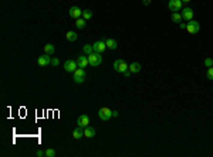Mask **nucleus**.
I'll return each mask as SVG.
<instances>
[{
	"instance_id": "nucleus-4",
	"label": "nucleus",
	"mask_w": 213,
	"mask_h": 157,
	"mask_svg": "<svg viewBox=\"0 0 213 157\" xmlns=\"http://www.w3.org/2000/svg\"><path fill=\"white\" fill-rule=\"evenodd\" d=\"M186 30L189 31V34H196V33H199V30H200V24H199L196 20H191V21H188Z\"/></svg>"
},
{
	"instance_id": "nucleus-20",
	"label": "nucleus",
	"mask_w": 213,
	"mask_h": 157,
	"mask_svg": "<svg viewBox=\"0 0 213 157\" xmlns=\"http://www.w3.org/2000/svg\"><path fill=\"white\" fill-rule=\"evenodd\" d=\"M85 24H87V20H85V19H77L75 20V26L78 30H82V28L85 27Z\"/></svg>"
},
{
	"instance_id": "nucleus-5",
	"label": "nucleus",
	"mask_w": 213,
	"mask_h": 157,
	"mask_svg": "<svg viewBox=\"0 0 213 157\" xmlns=\"http://www.w3.org/2000/svg\"><path fill=\"white\" fill-rule=\"evenodd\" d=\"M98 116L101 120H104V122H107V120L111 119V116H112V112H111V109L109 108H101L98 110Z\"/></svg>"
},
{
	"instance_id": "nucleus-31",
	"label": "nucleus",
	"mask_w": 213,
	"mask_h": 157,
	"mask_svg": "<svg viewBox=\"0 0 213 157\" xmlns=\"http://www.w3.org/2000/svg\"><path fill=\"white\" fill-rule=\"evenodd\" d=\"M112 116H114V118H117V116H118V112H117V110H112Z\"/></svg>"
},
{
	"instance_id": "nucleus-27",
	"label": "nucleus",
	"mask_w": 213,
	"mask_h": 157,
	"mask_svg": "<svg viewBox=\"0 0 213 157\" xmlns=\"http://www.w3.org/2000/svg\"><path fill=\"white\" fill-rule=\"evenodd\" d=\"M60 64V61H58V58H51V65H53V67H57V65Z\"/></svg>"
},
{
	"instance_id": "nucleus-18",
	"label": "nucleus",
	"mask_w": 213,
	"mask_h": 157,
	"mask_svg": "<svg viewBox=\"0 0 213 157\" xmlns=\"http://www.w3.org/2000/svg\"><path fill=\"white\" fill-rule=\"evenodd\" d=\"M170 20H172L173 23H180L183 19H182V14H180L179 11H173L172 16H170Z\"/></svg>"
},
{
	"instance_id": "nucleus-2",
	"label": "nucleus",
	"mask_w": 213,
	"mask_h": 157,
	"mask_svg": "<svg viewBox=\"0 0 213 157\" xmlns=\"http://www.w3.org/2000/svg\"><path fill=\"white\" fill-rule=\"evenodd\" d=\"M88 61L91 67H99V64L102 62V57L99 53H93V54L88 55Z\"/></svg>"
},
{
	"instance_id": "nucleus-19",
	"label": "nucleus",
	"mask_w": 213,
	"mask_h": 157,
	"mask_svg": "<svg viewBox=\"0 0 213 157\" xmlns=\"http://www.w3.org/2000/svg\"><path fill=\"white\" fill-rule=\"evenodd\" d=\"M54 51H55V48H54L53 44H46V45H44V53H46V54L53 55L54 54Z\"/></svg>"
},
{
	"instance_id": "nucleus-14",
	"label": "nucleus",
	"mask_w": 213,
	"mask_h": 157,
	"mask_svg": "<svg viewBox=\"0 0 213 157\" xmlns=\"http://www.w3.org/2000/svg\"><path fill=\"white\" fill-rule=\"evenodd\" d=\"M84 127H81V126H78V127H75V129L72 130V137H74V139H77V140H78V139H81V137H84Z\"/></svg>"
},
{
	"instance_id": "nucleus-23",
	"label": "nucleus",
	"mask_w": 213,
	"mask_h": 157,
	"mask_svg": "<svg viewBox=\"0 0 213 157\" xmlns=\"http://www.w3.org/2000/svg\"><path fill=\"white\" fill-rule=\"evenodd\" d=\"M82 50H84V53H85V54H88V55H90V54H93V53H94L93 45H90V44H85V45H84V48H82Z\"/></svg>"
},
{
	"instance_id": "nucleus-15",
	"label": "nucleus",
	"mask_w": 213,
	"mask_h": 157,
	"mask_svg": "<svg viewBox=\"0 0 213 157\" xmlns=\"http://www.w3.org/2000/svg\"><path fill=\"white\" fill-rule=\"evenodd\" d=\"M128 70L131 71L132 74H138V72L141 71V64H139V62H132V64H129Z\"/></svg>"
},
{
	"instance_id": "nucleus-32",
	"label": "nucleus",
	"mask_w": 213,
	"mask_h": 157,
	"mask_svg": "<svg viewBox=\"0 0 213 157\" xmlns=\"http://www.w3.org/2000/svg\"><path fill=\"white\" fill-rule=\"evenodd\" d=\"M182 1H185V3H186V1H191V0H182Z\"/></svg>"
},
{
	"instance_id": "nucleus-25",
	"label": "nucleus",
	"mask_w": 213,
	"mask_h": 157,
	"mask_svg": "<svg viewBox=\"0 0 213 157\" xmlns=\"http://www.w3.org/2000/svg\"><path fill=\"white\" fill-rule=\"evenodd\" d=\"M206 76H208V79L213 81V67H210V68L208 70V72H206Z\"/></svg>"
},
{
	"instance_id": "nucleus-30",
	"label": "nucleus",
	"mask_w": 213,
	"mask_h": 157,
	"mask_svg": "<svg viewBox=\"0 0 213 157\" xmlns=\"http://www.w3.org/2000/svg\"><path fill=\"white\" fill-rule=\"evenodd\" d=\"M142 3H143L145 6H148L149 3H151V0H142Z\"/></svg>"
},
{
	"instance_id": "nucleus-9",
	"label": "nucleus",
	"mask_w": 213,
	"mask_h": 157,
	"mask_svg": "<svg viewBox=\"0 0 213 157\" xmlns=\"http://www.w3.org/2000/svg\"><path fill=\"white\" fill-rule=\"evenodd\" d=\"M182 19L183 20H186V21H191V20H193V10L192 9H189V7H185L183 10H182Z\"/></svg>"
},
{
	"instance_id": "nucleus-13",
	"label": "nucleus",
	"mask_w": 213,
	"mask_h": 157,
	"mask_svg": "<svg viewBox=\"0 0 213 157\" xmlns=\"http://www.w3.org/2000/svg\"><path fill=\"white\" fill-rule=\"evenodd\" d=\"M37 64L40 65V67H46V65L51 64V57H50L49 54H44V55H41V57H38Z\"/></svg>"
},
{
	"instance_id": "nucleus-28",
	"label": "nucleus",
	"mask_w": 213,
	"mask_h": 157,
	"mask_svg": "<svg viewBox=\"0 0 213 157\" xmlns=\"http://www.w3.org/2000/svg\"><path fill=\"white\" fill-rule=\"evenodd\" d=\"M37 156H38V157L46 156V152H43V150H38V152H37Z\"/></svg>"
},
{
	"instance_id": "nucleus-26",
	"label": "nucleus",
	"mask_w": 213,
	"mask_h": 157,
	"mask_svg": "<svg viewBox=\"0 0 213 157\" xmlns=\"http://www.w3.org/2000/svg\"><path fill=\"white\" fill-rule=\"evenodd\" d=\"M205 65H206L208 68H210V67H213V61L210 60V58H206V60H205Z\"/></svg>"
},
{
	"instance_id": "nucleus-8",
	"label": "nucleus",
	"mask_w": 213,
	"mask_h": 157,
	"mask_svg": "<svg viewBox=\"0 0 213 157\" xmlns=\"http://www.w3.org/2000/svg\"><path fill=\"white\" fill-rule=\"evenodd\" d=\"M78 68V65H77V61H72V60H68L64 62V70L67 72H74V71Z\"/></svg>"
},
{
	"instance_id": "nucleus-24",
	"label": "nucleus",
	"mask_w": 213,
	"mask_h": 157,
	"mask_svg": "<svg viewBox=\"0 0 213 157\" xmlns=\"http://www.w3.org/2000/svg\"><path fill=\"white\" fill-rule=\"evenodd\" d=\"M46 156L47 157H54L55 156V150L54 149H47V150H46Z\"/></svg>"
},
{
	"instance_id": "nucleus-21",
	"label": "nucleus",
	"mask_w": 213,
	"mask_h": 157,
	"mask_svg": "<svg viewBox=\"0 0 213 157\" xmlns=\"http://www.w3.org/2000/svg\"><path fill=\"white\" fill-rule=\"evenodd\" d=\"M77 37H78V36H77L75 31H68V33L66 34V38L68 40V41H75Z\"/></svg>"
},
{
	"instance_id": "nucleus-6",
	"label": "nucleus",
	"mask_w": 213,
	"mask_h": 157,
	"mask_svg": "<svg viewBox=\"0 0 213 157\" xmlns=\"http://www.w3.org/2000/svg\"><path fill=\"white\" fill-rule=\"evenodd\" d=\"M182 0H169V3H168V7H169V10L173 13V11H179L182 10Z\"/></svg>"
},
{
	"instance_id": "nucleus-10",
	"label": "nucleus",
	"mask_w": 213,
	"mask_h": 157,
	"mask_svg": "<svg viewBox=\"0 0 213 157\" xmlns=\"http://www.w3.org/2000/svg\"><path fill=\"white\" fill-rule=\"evenodd\" d=\"M77 65H78L80 68H87L88 65H90L88 57H85V55H78V57H77Z\"/></svg>"
},
{
	"instance_id": "nucleus-3",
	"label": "nucleus",
	"mask_w": 213,
	"mask_h": 157,
	"mask_svg": "<svg viewBox=\"0 0 213 157\" xmlns=\"http://www.w3.org/2000/svg\"><path fill=\"white\" fill-rule=\"evenodd\" d=\"M128 67H129V65L126 64L124 60H117L114 62V70L117 71V72H120V74L126 72V71H128Z\"/></svg>"
},
{
	"instance_id": "nucleus-16",
	"label": "nucleus",
	"mask_w": 213,
	"mask_h": 157,
	"mask_svg": "<svg viewBox=\"0 0 213 157\" xmlns=\"http://www.w3.org/2000/svg\"><path fill=\"white\" fill-rule=\"evenodd\" d=\"M84 136H85V137H88V139H91V137H94V136H95V129H93V127H90V126H87V127H84Z\"/></svg>"
},
{
	"instance_id": "nucleus-1",
	"label": "nucleus",
	"mask_w": 213,
	"mask_h": 157,
	"mask_svg": "<svg viewBox=\"0 0 213 157\" xmlns=\"http://www.w3.org/2000/svg\"><path fill=\"white\" fill-rule=\"evenodd\" d=\"M85 78H87V74H85V70L84 68H77L75 71H74V81L77 82V84H82V82L85 81Z\"/></svg>"
},
{
	"instance_id": "nucleus-11",
	"label": "nucleus",
	"mask_w": 213,
	"mask_h": 157,
	"mask_svg": "<svg viewBox=\"0 0 213 157\" xmlns=\"http://www.w3.org/2000/svg\"><path fill=\"white\" fill-rule=\"evenodd\" d=\"M68 14H70V17L77 20V19H80V16H82V10H80V7H77V6H72L68 10Z\"/></svg>"
},
{
	"instance_id": "nucleus-12",
	"label": "nucleus",
	"mask_w": 213,
	"mask_h": 157,
	"mask_svg": "<svg viewBox=\"0 0 213 157\" xmlns=\"http://www.w3.org/2000/svg\"><path fill=\"white\" fill-rule=\"evenodd\" d=\"M77 125L81 126V127H87L90 125V118H88L87 115H80L78 119H77Z\"/></svg>"
},
{
	"instance_id": "nucleus-7",
	"label": "nucleus",
	"mask_w": 213,
	"mask_h": 157,
	"mask_svg": "<svg viewBox=\"0 0 213 157\" xmlns=\"http://www.w3.org/2000/svg\"><path fill=\"white\" fill-rule=\"evenodd\" d=\"M93 48H94V53H102L105 48H107V44H105V38L104 40H99V41H97V43L93 44Z\"/></svg>"
},
{
	"instance_id": "nucleus-17",
	"label": "nucleus",
	"mask_w": 213,
	"mask_h": 157,
	"mask_svg": "<svg viewBox=\"0 0 213 157\" xmlns=\"http://www.w3.org/2000/svg\"><path fill=\"white\" fill-rule=\"evenodd\" d=\"M105 44H107V48H111V50H115L118 47V43L112 40V38H105Z\"/></svg>"
},
{
	"instance_id": "nucleus-29",
	"label": "nucleus",
	"mask_w": 213,
	"mask_h": 157,
	"mask_svg": "<svg viewBox=\"0 0 213 157\" xmlns=\"http://www.w3.org/2000/svg\"><path fill=\"white\" fill-rule=\"evenodd\" d=\"M179 26H180V28L186 30V26H188V24H186V23H179Z\"/></svg>"
},
{
	"instance_id": "nucleus-22",
	"label": "nucleus",
	"mask_w": 213,
	"mask_h": 157,
	"mask_svg": "<svg viewBox=\"0 0 213 157\" xmlns=\"http://www.w3.org/2000/svg\"><path fill=\"white\" fill-rule=\"evenodd\" d=\"M93 17V11L91 10H82V19H85V20H90Z\"/></svg>"
}]
</instances>
